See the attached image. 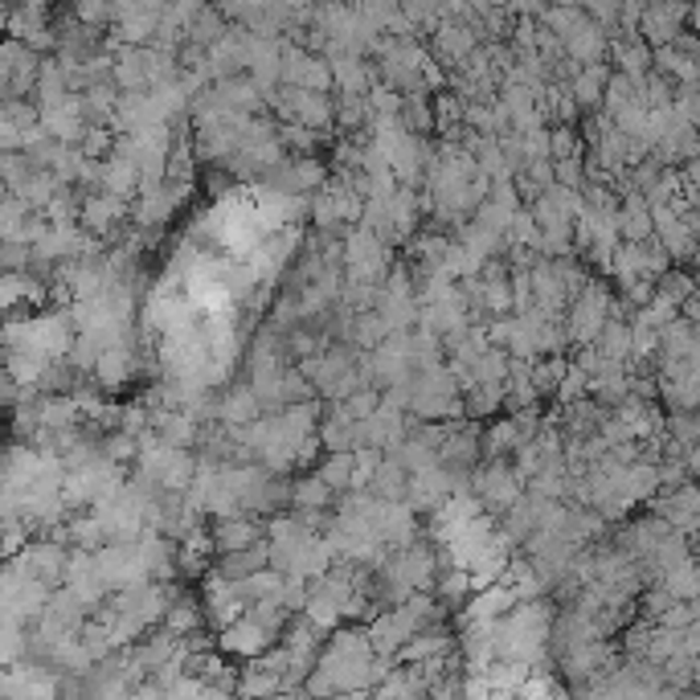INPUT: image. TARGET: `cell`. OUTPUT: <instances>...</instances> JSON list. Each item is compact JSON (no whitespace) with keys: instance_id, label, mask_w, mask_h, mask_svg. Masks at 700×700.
Here are the masks:
<instances>
[{"instance_id":"1","label":"cell","mask_w":700,"mask_h":700,"mask_svg":"<svg viewBox=\"0 0 700 700\" xmlns=\"http://www.w3.org/2000/svg\"><path fill=\"white\" fill-rule=\"evenodd\" d=\"M99 574L107 582V590L124 594V590H136V586H148V577H152V565L144 558V544L131 541V544H103L99 553Z\"/></svg>"},{"instance_id":"2","label":"cell","mask_w":700,"mask_h":700,"mask_svg":"<svg viewBox=\"0 0 700 700\" xmlns=\"http://www.w3.org/2000/svg\"><path fill=\"white\" fill-rule=\"evenodd\" d=\"M386 242L369 226H360V230L344 238V266H348L353 283H377V275L386 271Z\"/></svg>"},{"instance_id":"3","label":"cell","mask_w":700,"mask_h":700,"mask_svg":"<svg viewBox=\"0 0 700 700\" xmlns=\"http://www.w3.org/2000/svg\"><path fill=\"white\" fill-rule=\"evenodd\" d=\"M610 324V296L603 287H582L570 308V336L574 341H598Z\"/></svg>"},{"instance_id":"4","label":"cell","mask_w":700,"mask_h":700,"mask_svg":"<svg viewBox=\"0 0 700 700\" xmlns=\"http://www.w3.org/2000/svg\"><path fill=\"white\" fill-rule=\"evenodd\" d=\"M283 82L296 87V91L328 94V87H332V62L315 58L303 46H287V54H283Z\"/></svg>"},{"instance_id":"5","label":"cell","mask_w":700,"mask_h":700,"mask_svg":"<svg viewBox=\"0 0 700 700\" xmlns=\"http://www.w3.org/2000/svg\"><path fill=\"white\" fill-rule=\"evenodd\" d=\"M471 492L480 496V504L487 513H508L513 504H520V475H513L504 463H487L475 471Z\"/></svg>"},{"instance_id":"6","label":"cell","mask_w":700,"mask_h":700,"mask_svg":"<svg viewBox=\"0 0 700 700\" xmlns=\"http://www.w3.org/2000/svg\"><path fill=\"white\" fill-rule=\"evenodd\" d=\"M30 577H37L42 586H62L70 577V553L58 541H30V549L13 558Z\"/></svg>"},{"instance_id":"7","label":"cell","mask_w":700,"mask_h":700,"mask_svg":"<svg viewBox=\"0 0 700 700\" xmlns=\"http://www.w3.org/2000/svg\"><path fill=\"white\" fill-rule=\"evenodd\" d=\"M275 99V107L287 115V119H296V127H328L332 124V103H328V94H311V91H296V87H279V91L271 94Z\"/></svg>"},{"instance_id":"8","label":"cell","mask_w":700,"mask_h":700,"mask_svg":"<svg viewBox=\"0 0 700 700\" xmlns=\"http://www.w3.org/2000/svg\"><path fill=\"white\" fill-rule=\"evenodd\" d=\"M275 639H279V631H271V627H263L259 619L242 615L233 627L221 631V647L230 655H246V664H250V659H263V652L275 643Z\"/></svg>"},{"instance_id":"9","label":"cell","mask_w":700,"mask_h":700,"mask_svg":"<svg viewBox=\"0 0 700 700\" xmlns=\"http://www.w3.org/2000/svg\"><path fill=\"white\" fill-rule=\"evenodd\" d=\"M4 700H58V680L42 664L9 668V676H4Z\"/></svg>"},{"instance_id":"10","label":"cell","mask_w":700,"mask_h":700,"mask_svg":"<svg viewBox=\"0 0 700 700\" xmlns=\"http://www.w3.org/2000/svg\"><path fill=\"white\" fill-rule=\"evenodd\" d=\"M259 537H263V525H259V520H254L250 513L221 516L218 525L209 529V541H214V549H218L221 558H226V553H242V549H254V544H259Z\"/></svg>"},{"instance_id":"11","label":"cell","mask_w":700,"mask_h":700,"mask_svg":"<svg viewBox=\"0 0 700 700\" xmlns=\"http://www.w3.org/2000/svg\"><path fill=\"white\" fill-rule=\"evenodd\" d=\"M475 37L480 30L475 25H438L435 30V49L443 62L451 66H463L471 54H475Z\"/></svg>"},{"instance_id":"12","label":"cell","mask_w":700,"mask_h":700,"mask_svg":"<svg viewBox=\"0 0 700 700\" xmlns=\"http://www.w3.org/2000/svg\"><path fill=\"white\" fill-rule=\"evenodd\" d=\"M271 565V544H254V549H242V553H226L218 561V574L230 577V582H246V577L263 574Z\"/></svg>"},{"instance_id":"13","label":"cell","mask_w":700,"mask_h":700,"mask_svg":"<svg viewBox=\"0 0 700 700\" xmlns=\"http://www.w3.org/2000/svg\"><path fill=\"white\" fill-rule=\"evenodd\" d=\"M565 54L574 58V62H582V66H598V58H603V46H607V37H603V30L594 25V21H582L565 42Z\"/></svg>"},{"instance_id":"14","label":"cell","mask_w":700,"mask_h":700,"mask_svg":"<svg viewBox=\"0 0 700 700\" xmlns=\"http://www.w3.org/2000/svg\"><path fill=\"white\" fill-rule=\"evenodd\" d=\"M221 422H230V426H250V422H259V414H263V398L254 393V386H242L233 389V393H226V402H221Z\"/></svg>"},{"instance_id":"15","label":"cell","mask_w":700,"mask_h":700,"mask_svg":"<svg viewBox=\"0 0 700 700\" xmlns=\"http://www.w3.org/2000/svg\"><path fill=\"white\" fill-rule=\"evenodd\" d=\"M124 209L127 205L119 202V197H107V193H103V197H87L78 214H82V226H87V230L107 233V230H115V221L124 218Z\"/></svg>"},{"instance_id":"16","label":"cell","mask_w":700,"mask_h":700,"mask_svg":"<svg viewBox=\"0 0 700 700\" xmlns=\"http://www.w3.org/2000/svg\"><path fill=\"white\" fill-rule=\"evenodd\" d=\"M164 631H169L172 639H181V643L197 639V631H202V610H197V603L176 598L169 607V615H164Z\"/></svg>"},{"instance_id":"17","label":"cell","mask_w":700,"mask_h":700,"mask_svg":"<svg viewBox=\"0 0 700 700\" xmlns=\"http://www.w3.org/2000/svg\"><path fill=\"white\" fill-rule=\"evenodd\" d=\"M332 500V487H328L320 475H311V480H299L291 487V504H296L299 513H324V504Z\"/></svg>"},{"instance_id":"18","label":"cell","mask_w":700,"mask_h":700,"mask_svg":"<svg viewBox=\"0 0 700 700\" xmlns=\"http://www.w3.org/2000/svg\"><path fill=\"white\" fill-rule=\"evenodd\" d=\"M320 480L332 487V492H344V487H353V475H357V455L353 451H344V455H332L320 471H315Z\"/></svg>"},{"instance_id":"19","label":"cell","mask_w":700,"mask_h":700,"mask_svg":"<svg viewBox=\"0 0 700 700\" xmlns=\"http://www.w3.org/2000/svg\"><path fill=\"white\" fill-rule=\"evenodd\" d=\"M603 87H610V74L603 70V66H590V70L574 74V99L582 103V107L598 103V99H603Z\"/></svg>"},{"instance_id":"20","label":"cell","mask_w":700,"mask_h":700,"mask_svg":"<svg viewBox=\"0 0 700 700\" xmlns=\"http://www.w3.org/2000/svg\"><path fill=\"white\" fill-rule=\"evenodd\" d=\"M680 16H685V9H652L647 13V37L652 42H659V49L668 46L672 37H676V25H680Z\"/></svg>"},{"instance_id":"21","label":"cell","mask_w":700,"mask_h":700,"mask_svg":"<svg viewBox=\"0 0 700 700\" xmlns=\"http://www.w3.org/2000/svg\"><path fill=\"white\" fill-rule=\"evenodd\" d=\"M127 369H131V360H127L124 348H111V353H103V360L94 365V374H99V381H107V386H115V381H124Z\"/></svg>"},{"instance_id":"22","label":"cell","mask_w":700,"mask_h":700,"mask_svg":"<svg viewBox=\"0 0 700 700\" xmlns=\"http://www.w3.org/2000/svg\"><path fill=\"white\" fill-rule=\"evenodd\" d=\"M500 402H504V386H475L467 393L463 410L467 414H487V410H496Z\"/></svg>"},{"instance_id":"23","label":"cell","mask_w":700,"mask_h":700,"mask_svg":"<svg viewBox=\"0 0 700 700\" xmlns=\"http://www.w3.org/2000/svg\"><path fill=\"white\" fill-rule=\"evenodd\" d=\"M402 124L405 131H426L431 127V107H426V99H405V107H402Z\"/></svg>"},{"instance_id":"24","label":"cell","mask_w":700,"mask_h":700,"mask_svg":"<svg viewBox=\"0 0 700 700\" xmlns=\"http://www.w3.org/2000/svg\"><path fill=\"white\" fill-rule=\"evenodd\" d=\"M103 455H107L111 463H124V459H131V455H136V438H131V435H115L107 447H103Z\"/></svg>"},{"instance_id":"25","label":"cell","mask_w":700,"mask_h":700,"mask_svg":"<svg viewBox=\"0 0 700 700\" xmlns=\"http://www.w3.org/2000/svg\"><path fill=\"white\" fill-rule=\"evenodd\" d=\"M107 144H111L107 127H91V131H87V144H82V152H87V156L107 152Z\"/></svg>"},{"instance_id":"26","label":"cell","mask_w":700,"mask_h":700,"mask_svg":"<svg viewBox=\"0 0 700 700\" xmlns=\"http://www.w3.org/2000/svg\"><path fill=\"white\" fill-rule=\"evenodd\" d=\"M78 16L82 21H107V16H115V9H107V4H78Z\"/></svg>"},{"instance_id":"27","label":"cell","mask_w":700,"mask_h":700,"mask_svg":"<svg viewBox=\"0 0 700 700\" xmlns=\"http://www.w3.org/2000/svg\"><path fill=\"white\" fill-rule=\"evenodd\" d=\"M42 16V9H21V21H37ZM49 30H33L25 42H37V46H49V37H46Z\"/></svg>"},{"instance_id":"28","label":"cell","mask_w":700,"mask_h":700,"mask_svg":"<svg viewBox=\"0 0 700 700\" xmlns=\"http://www.w3.org/2000/svg\"><path fill=\"white\" fill-rule=\"evenodd\" d=\"M332 700H374V697H365V692H344V697H332Z\"/></svg>"},{"instance_id":"29","label":"cell","mask_w":700,"mask_h":700,"mask_svg":"<svg viewBox=\"0 0 700 700\" xmlns=\"http://www.w3.org/2000/svg\"><path fill=\"white\" fill-rule=\"evenodd\" d=\"M692 471H700V451H697V455H692Z\"/></svg>"},{"instance_id":"30","label":"cell","mask_w":700,"mask_h":700,"mask_svg":"<svg viewBox=\"0 0 700 700\" xmlns=\"http://www.w3.org/2000/svg\"><path fill=\"white\" fill-rule=\"evenodd\" d=\"M66 700H91V697H87V692H74V697H66Z\"/></svg>"}]
</instances>
